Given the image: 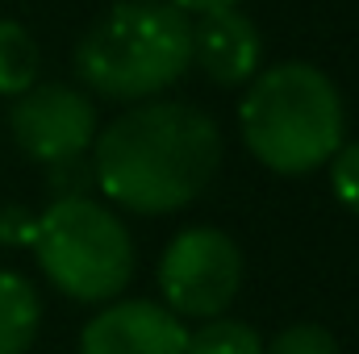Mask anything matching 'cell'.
I'll use <instances>...</instances> for the list:
<instances>
[{
	"mask_svg": "<svg viewBox=\"0 0 359 354\" xmlns=\"http://www.w3.org/2000/svg\"><path fill=\"white\" fill-rule=\"evenodd\" d=\"M222 167V134L184 100H142L92 138V179L126 213L163 217L192 204Z\"/></svg>",
	"mask_w": 359,
	"mask_h": 354,
	"instance_id": "obj_1",
	"label": "cell"
},
{
	"mask_svg": "<svg viewBox=\"0 0 359 354\" xmlns=\"http://www.w3.org/2000/svg\"><path fill=\"white\" fill-rule=\"evenodd\" d=\"M192 67V17L168 0H121L100 13L76 46L84 88L142 104Z\"/></svg>",
	"mask_w": 359,
	"mask_h": 354,
	"instance_id": "obj_2",
	"label": "cell"
},
{
	"mask_svg": "<svg viewBox=\"0 0 359 354\" xmlns=\"http://www.w3.org/2000/svg\"><path fill=\"white\" fill-rule=\"evenodd\" d=\"M247 150L276 176L326 167L347 134V108L334 80L313 63H280L251 80L238 108Z\"/></svg>",
	"mask_w": 359,
	"mask_h": 354,
	"instance_id": "obj_3",
	"label": "cell"
},
{
	"mask_svg": "<svg viewBox=\"0 0 359 354\" xmlns=\"http://www.w3.org/2000/svg\"><path fill=\"white\" fill-rule=\"evenodd\" d=\"M34 255L67 300L100 304L134 279V238L121 217L88 196H59L38 213Z\"/></svg>",
	"mask_w": 359,
	"mask_h": 354,
	"instance_id": "obj_4",
	"label": "cell"
},
{
	"mask_svg": "<svg viewBox=\"0 0 359 354\" xmlns=\"http://www.w3.org/2000/svg\"><path fill=\"white\" fill-rule=\"evenodd\" d=\"M243 271H247L243 250L226 229L213 225L180 229L159 259L163 309L192 321H213L234 304L243 288Z\"/></svg>",
	"mask_w": 359,
	"mask_h": 354,
	"instance_id": "obj_5",
	"label": "cell"
},
{
	"mask_svg": "<svg viewBox=\"0 0 359 354\" xmlns=\"http://www.w3.org/2000/svg\"><path fill=\"white\" fill-rule=\"evenodd\" d=\"M8 129L25 159L42 167H59L84 159V150L96 138V108L72 84H34L21 96H13Z\"/></svg>",
	"mask_w": 359,
	"mask_h": 354,
	"instance_id": "obj_6",
	"label": "cell"
},
{
	"mask_svg": "<svg viewBox=\"0 0 359 354\" xmlns=\"http://www.w3.org/2000/svg\"><path fill=\"white\" fill-rule=\"evenodd\" d=\"M188 330L155 300H113L80 334V354H184Z\"/></svg>",
	"mask_w": 359,
	"mask_h": 354,
	"instance_id": "obj_7",
	"label": "cell"
},
{
	"mask_svg": "<svg viewBox=\"0 0 359 354\" xmlns=\"http://www.w3.org/2000/svg\"><path fill=\"white\" fill-rule=\"evenodd\" d=\"M264 59V38L255 21L238 8H213L196 13L192 21V63L217 84V88H243L255 80Z\"/></svg>",
	"mask_w": 359,
	"mask_h": 354,
	"instance_id": "obj_8",
	"label": "cell"
},
{
	"mask_svg": "<svg viewBox=\"0 0 359 354\" xmlns=\"http://www.w3.org/2000/svg\"><path fill=\"white\" fill-rule=\"evenodd\" d=\"M42 325V300L38 288L17 275L0 271V354H25Z\"/></svg>",
	"mask_w": 359,
	"mask_h": 354,
	"instance_id": "obj_9",
	"label": "cell"
},
{
	"mask_svg": "<svg viewBox=\"0 0 359 354\" xmlns=\"http://www.w3.org/2000/svg\"><path fill=\"white\" fill-rule=\"evenodd\" d=\"M42 76V50L21 21H0V96H21Z\"/></svg>",
	"mask_w": 359,
	"mask_h": 354,
	"instance_id": "obj_10",
	"label": "cell"
},
{
	"mask_svg": "<svg viewBox=\"0 0 359 354\" xmlns=\"http://www.w3.org/2000/svg\"><path fill=\"white\" fill-rule=\"evenodd\" d=\"M184 354H264V338H259L247 321L213 317V321H205L196 334H188Z\"/></svg>",
	"mask_w": 359,
	"mask_h": 354,
	"instance_id": "obj_11",
	"label": "cell"
},
{
	"mask_svg": "<svg viewBox=\"0 0 359 354\" xmlns=\"http://www.w3.org/2000/svg\"><path fill=\"white\" fill-rule=\"evenodd\" d=\"M264 354H343V351H339V338L330 330H322L313 321H297V325L280 330L264 346Z\"/></svg>",
	"mask_w": 359,
	"mask_h": 354,
	"instance_id": "obj_12",
	"label": "cell"
},
{
	"mask_svg": "<svg viewBox=\"0 0 359 354\" xmlns=\"http://www.w3.org/2000/svg\"><path fill=\"white\" fill-rule=\"evenodd\" d=\"M330 187L339 204L359 217V142H343L339 155L330 159Z\"/></svg>",
	"mask_w": 359,
	"mask_h": 354,
	"instance_id": "obj_13",
	"label": "cell"
},
{
	"mask_svg": "<svg viewBox=\"0 0 359 354\" xmlns=\"http://www.w3.org/2000/svg\"><path fill=\"white\" fill-rule=\"evenodd\" d=\"M34 234H38V217L25 213V208H0V242H25L34 246Z\"/></svg>",
	"mask_w": 359,
	"mask_h": 354,
	"instance_id": "obj_14",
	"label": "cell"
},
{
	"mask_svg": "<svg viewBox=\"0 0 359 354\" xmlns=\"http://www.w3.org/2000/svg\"><path fill=\"white\" fill-rule=\"evenodd\" d=\"M180 13H213V8H238V0H168Z\"/></svg>",
	"mask_w": 359,
	"mask_h": 354,
	"instance_id": "obj_15",
	"label": "cell"
}]
</instances>
